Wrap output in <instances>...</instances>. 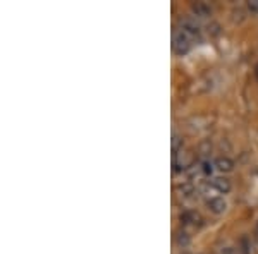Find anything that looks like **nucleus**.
<instances>
[{
    "label": "nucleus",
    "instance_id": "nucleus-2",
    "mask_svg": "<svg viewBox=\"0 0 258 254\" xmlns=\"http://www.w3.org/2000/svg\"><path fill=\"white\" fill-rule=\"evenodd\" d=\"M181 31L186 33L189 38H200V35H202V29L193 19H181Z\"/></svg>",
    "mask_w": 258,
    "mask_h": 254
},
{
    "label": "nucleus",
    "instance_id": "nucleus-9",
    "mask_svg": "<svg viewBox=\"0 0 258 254\" xmlns=\"http://www.w3.org/2000/svg\"><path fill=\"white\" fill-rule=\"evenodd\" d=\"M176 242H178L179 246H188L189 235L186 232H178V235H176Z\"/></svg>",
    "mask_w": 258,
    "mask_h": 254
},
{
    "label": "nucleus",
    "instance_id": "nucleus-15",
    "mask_svg": "<svg viewBox=\"0 0 258 254\" xmlns=\"http://www.w3.org/2000/svg\"><path fill=\"white\" fill-rule=\"evenodd\" d=\"M220 254H236V253H234V249H231V247H224V249L220 251Z\"/></svg>",
    "mask_w": 258,
    "mask_h": 254
},
{
    "label": "nucleus",
    "instance_id": "nucleus-10",
    "mask_svg": "<svg viewBox=\"0 0 258 254\" xmlns=\"http://www.w3.org/2000/svg\"><path fill=\"white\" fill-rule=\"evenodd\" d=\"M181 150H182V139L178 134H174V136H172V151L178 153V151H181Z\"/></svg>",
    "mask_w": 258,
    "mask_h": 254
},
{
    "label": "nucleus",
    "instance_id": "nucleus-13",
    "mask_svg": "<svg viewBox=\"0 0 258 254\" xmlns=\"http://www.w3.org/2000/svg\"><path fill=\"white\" fill-rule=\"evenodd\" d=\"M248 9H250L251 12H258V0H250V2H248Z\"/></svg>",
    "mask_w": 258,
    "mask_h": 254
},
{
    "label": "nucleus",
    "instance_id": "nucleus-14",
    "mask_svg": "<svg viewBox=\"0 0 258 254\" xmlns=\"http://www.w3.org/2000/svg\"><path fill=\"white\" fill-rule=\"evenodd\" d=\"M203 172H205V174H212V165H210L208 162L203 163Z\"/></svg>",
    "mask_w": 258,
    "mask_h": 254
},
{
    "label": "nucleus",
    "instance_id": "nucleus-3",
    "mask_svg": "<svg viewBox=\"0 0 258 254\" xmlns=\"http://www.w3.org/2000/svg\"><path fill=\"white\" fill-rule=\"evenodd\" d=\"M206 206H208V209L212 213H215V215H222L224 211L227 209V203L224 201L222 198H212L206 201Z\"/></svg>",
    "mask_w": 258,
    "mask_h": 254
},
{
    "label": "nucleus",
    "instance_id": "nucleus-12",
    "mask_svg": "<svg viewBox=\"0 0 258 254\" xmlns=\"http://www.w3.org/2000/svg\"><path fill=\"white\" fill-rule=\"evenodd\" d=\"M232 21L234 23H243L244 21V11H243V9L232 11Z\"/></svg>",
    "mask_w": 258,
    "mask_h": 254
},
{
    "label": "nucleus",
    "instance_id": "nucleus-8",
    "mask_svg": "<svg viewBox=\"0 0 258 254\" xmlns=\"http://www.w3.org/2000/svg\"><path fill=\"white\" fill-rule=\"evenodd\" d=\"M237 247H239V253L241 254H251V240L248 239L246 235L241 237L239 244H237Z\"/></svg>",
    "mask_w": 258,
    "mask_h": 254
},
{
    "label": "nucleus",
    "instance_id": "nucleus-11",
    "mask_svg": "<svg viewBox=\"0 0 258 254\" xmlns=\"http://www.w3.org/2000/svg\"><path fill=\"white\" fill-rule=\"evenodd\" d=\"M206 29H208L210 36H219L220 35V24L219 23H210V24L206 26Z\"/></svg>",
    "mask_w": 258,
    "mask_h": 254
},
{
    "label": "nucleus",
    "instance_id": "nucleus-4",
    "mask_svg": "<svg viewBox=\"0 0 258 254\" xmlns=\"http://www.w3.org/2000/svg\"><path fill=\"white\" fill-rule=\"evenodd\" d=\"M191 11L196 18H208V16H212V7L206 2H195L191 5Z\"/></svg>",
    "mask_w": 258,
    "mask_h": 254
},
{
    "label": "nucleus",
    "instance_id": "nucleus-1",
    "mask_svg": "<svg viewBox=\"0 0 258 254\" xmlns=\"http://www.w3.org/2000/svg\"><path fill=\"white\" fill-rule=\"evenodd\" d=\"M172 50H174V53H178V55H186V53L191 50V38L182 31L174 33V38H172Z\"/></svg>",
    "mask_w": 258,
    "mask_h": 254
},
{
    "label": "nucleus",
    "instance_id": "nucleus-7",
    "mask_svg": "<svg viewBox=\"0 0 258 254\" xmlns=\"http://www.w3.org/2000/svg\"><path fill=\"white\" fill-rule=\"evenodd\" d=\"M181 220L184 223H193V225H196V223H202V216L198 215L196 211H193V209H189V211H184L181 215Z\"/></svg>",
    "mask_w": 258,
    "mask_h": 254
},
{
    "label": "nucleus",
    "instance_id": "nucleus-5",
    "mask_svg": "<svg viewBox=\"0 0 258 254\" xmlns=\"http://www.w3.org/2000/svg\"><path fill=\"white\" fill-rule=\"evenodd\" d=\"M212 187L215 189V191H219V192H222V194H227V192L231 191V181L229 179H226V177H215L212 181Z\"/></svg>",
    "mask_w": 258,
    "mask_h": 254
},
{
    "label": "nucleus",
    "instance_id": "nucleus-16",
    "mask_svg": "<svg viewBox=\"0 0 258 254\" xmlns=\"http://www.w3.org/2000/svg\"><path fill=\"white\" fill-rule=\"evenodd\" d=\"M253 72H255V77H257V81H258V62L255 64V70H253Z\"/></svg>",
    "mask_w": 258,
    "mask_h": 254
},
{
    "label": "nucleus",
    "instance_id": "nucleus-6",
    "mask_svg": "<svg viewBox=\"0 0 258 254\" xmlns=\"http://www.w3.org/2000/svg\"><path fill=\"white\" fill-rule=\"evenodd\" d=\"M215 167H217V170L227 174V172L234 170V162L231 160V158H227V157H219L215 160Z\"/></svg>",
    "mask_w": 258,
    "mask_h": 254
}]
</instances>
